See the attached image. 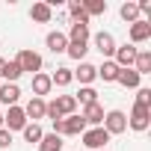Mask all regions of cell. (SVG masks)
I'll return each instance as SVG.
<instances>
[{
	"mask_svg": "<svg viewBox=\"0 0 151 151\" xmlns=\"http://www.w3.org/2000/svg\"><path fill=\"white\" fill-rule=\"evenodd\" d=\"M133 71L139 77L151 74V50H136V59H133Z\"/></svg>",
	"mask_w": 151,
	"mask_h": 151,
	"instance_id": "obj_20",
	"label": "cell"
},
{
	"mask_svg": "<svg viewBox=\"0 0 151 151\" xmlns=\"http://www.w3.org/2000/svg\"><path fill=\"white\" fill-rule=\"evenodd\" d=\"M62 136H56V133H45L42 136V142H39V151H62Z\"/></svg>",
	"mask_w": 151,
	"mask_h": 151,
	"instance_id": "obj_25",
	"label": "cell"
},
{
	"mask_svg": "<svg viewBox=\"0 0 151 151\" xmlns=\"http://www.w3.org/2000/svg\"><path fill=\"white\" fill-rule=\"evenodd\" d=\"M21 133H24V139H27V142H42V136H45V130H42V124H39V122H27V127H24Z\"/></svg>",
	"mask_w": 151,
	"mask_h": 151,
	"instance_id": "obj_30",
	"label": "cell"
},
{
	"mask_svg": "<svg viewBox=\"0 0 151 151\" xmlns=\"http://www.w3.org/2000/svg\"><path fill=\"white\" fill-rule=\"evenodd\" d=\"M136 50L133 45H116V53H113V62L119 68H133V59H136Z\"/></svg>",
	"mask_w": 151,
	"mask_h": 151,
	"instance_id": "obj_7",
	"label": "cell"
},
{
	"mask_svg": "<svg viewBox=\"0 0 151 151\" xmlns=\"http://www.w3.org/2000/svg\"><path fill=\"white\" fill-rule=\"evenodd\" d=\"M45 110H47L45 98H30L24 107V116H27V122H39V119H45Z\"/></svg>",
	"mask_w": 151,
	"mask_h": 151,
	"instance_id": "obj_13",
	"label": "cell"
},
{
	"mask_svg": "<svg viewBox=\"0 0 151 151\" xmlns=\"http://www.w3.org/2000/svg\"><path fill=\"white\" fill-rule=\"evenodd\" d=\"M65 36H68V42H89L92 33H89V24H71Z\"/></svg>",
	"mask_w": 151,
	"mask_h": 151,
	"instance_id": "obj_23",
	"label": "cell"
},
{
	"mask_svg": "<svg viewBox=\"0 0 151 151\" xmlns=\"http://www.w3.org/2000/svg\"><path fill=\"white\" fill-rule=\"evenodd\" d=\"M30 18H33L36 24H50V21H53V9L45 3V0H39V3L30 6Z\"/></svg>",
	"mask_w": 151,
	"mask_h": 151,
	"instance_id": "obj_15",
	"label": "cell"
},
{
	"mask_svg": "<svg viewBox=\"0 0 151 151\" xmlns=\"http://www.w3.org/2000/svg\"><path fill=\"white\" fill-rule=\"evenodd\" d=\"M104 151H107V148H104Z\"/></svg>",
	"mask_w": 151,
	"mask_h": 151,
	"instance_id": "obj_35",
	"label": "cell"
},
{
	"mask_svg": "<svg viewBox=\"0 0 151 151\" xmlns=\"http://www.w3.org/2000/svg\"><path fill=\"white\" fill-rule=\"evenodd\" d=\"M53 107L59 110V116H62V119L77 113V101H74V95H56V98H53Z\"/></svg>",
	"mask_w": 151,
	"mask_h": 151,
	"instance_id": "obj_17",
	"label": "cell"
},
{
	"mask_svg": "<svg viewBox=\"0 0 151 151\" xmlns=\"http://www.w3.org/2000/svg\"><path fill=\"white\" fill-rule=\"evenodd\" d=\"M74 101H77V104H83V107H89V104H98V92H95L92 86H80V92L74 95Z\"/></svg>",
	"mask_w": 151,
	"mask_h": 151,
	"instance_id": "obj_29",
	"label": "cell"
},
{
	"mask_svg": "<svg viewBox=\"0 0 151 151\" xmlns=\"http://www.w3.org/2000/svg\"><path fill=\"white\" fill-rule=\"evenodd\" d=\"M92 45H95V50H98L104 59H113V53H116V39H113V33H107V30L95 33Z\"/></svg>",
	"mask_w": 151,
	"mask_h": 151,
	"instance_id": "obj_6",
	"label": "cell"
},
{
	"mask_svg": "<svg viewBox=\"0 0 151 151\" xmlns=\"http://www.w3.org/2000/svg\"><path fill=\"white\" fill-rule=\"evenodd\" d=\"M80 119L86 122V127H101L104 124V107L101 104H89V107H83Z\"/></svg>",
	"mask_w": 151,
	"mask_h": 151,
	"instance_id": "obj_10",
	"label": "cell"
},
{
	"mask_svg": "<svg viewBox=\"0 0 151 151\" xmlns=\"http://www.w3.org/2000/svg\"><path fill=\"white\" fill-rule=\"evenodd\" d=\"M65 53H68L71 59H77V62H83V56L89 53V42H68Z\"/></svg>",
	"mask_w": 151,
	"mask_h": 151,
	"instance_id": "obj_26",
	"label": "cell"
},
{
	"mask_svg": "<svg viewBox=\"0 0 151 151\" xmlns=\"http://www.w3.org/2000/svg\"><path fill=\"white\" fill-rule=\"evenodd\" d=\"M119 15H122V21H127V27L136 24V21H142V18H139V6H136V0H124L122 9H119Z\"/></svg>",
	"mask_w": 151,
	"mask_h": 151,
	"instance_id": "obj_19",
	"label": "cell"
},
{
	"mask_svg": "<svg viewBox=\"0 0 151 151\" xmlns=\"http://www.w3.org/2000/svg\"><path fill=\"white\" fill-rule=\"evenodd\" d=\"M50 89H53L50 74H45V71L33 74V98H45V95H50Z\"/></svg>",
	"mask_w": 151,
	"mask_h": 151,
	"instance_id": "obj_14",
	"label": "cell"
},
{
	"mask_svg": "<svg viewBox=\"0 0 151 151\" xmlns=\"http://www.w3.org/2000/svg\"><path fill=\"white\" fill-rule=\"evenodd\" d=\"M110 136H119V133H124L127 130V116L122 113V110H110V113H104V124H101Z\"/></svg>",
	"mask_w": 151,
	"mask_h": 151,
	"instance_id": "obj_3",
	"label": "cell"
},
{
	"mask_svg": "<svg viewBox=\"0 0 151 151\" xmlns=\"http://www.w3.org/2000/svg\"><path fill=\"white\" fill-rule=\"evenodd\" d=\"M80 136H83V145L92 148V151H104L107 142H110V133H107L104 127H86Z\"/></svg>",
	"mask_w": 151,
	"mask_h": 151,
	"instance_id": "obj_4",
	"label": "cell"
},
{
	"mask_svg": "<svg viewBox=\"0 0 151 151\" xmlns=\"http://www.w3.org/2000/svg\"><path fill=\"white\" fill-rule=\"evenodd\" d=\"M80 3H83V12H86V18H89V21L107 12V0H80Z\"/></svg>",
	"mask_w": 151,
	"mask_h": 151,
	"instance_id": "obj_22",
	"label": "cell"
},
{
	"mask_svg": "<svg viewBox=\"0 0 151 151\" xmlns=\"http://www.w3.org/2000/svg\"><path fill=\"white\" fill-rule=\"evenodd\" d=\"M3 127L9 130V133H15V130H24L27 127V116H24V107H9L6 110V116H3Z\"/></svg>",
	"mask_w": 151,
	"mask_h": 151,
	"instance_id": "obj_5",
	"label": "cell"
},
{
	"mask_svg": "<svg viewBox=\"0 0 151 151\" xmlns=\"http://www.w3.org/2000/svg\"><path fill=\"white\" fill-rule=\"evenodd\" d=\"M0 127H3V116H0Z\"/></svg>",
	"mask_w": 151,
	"mask_h": 151,
	"instance_id": "obj_34",
	"label": "cell"
},
{
	"mask_svg": "<svg viewBox=\"0 0 151 151\" xmlns=\"http://www.w3.org/2000/svg\"><path fill=\"white\" fill-rule=\"evenodd\" d=\"M95 71H98V77H101L104 83H116V77H119V71H122V68H119L113 59H104L101 65H95Z\"/></svg>",
	"mask_w": 151,
	"mask_h": 151,
	"instance_id": "obj_16",
	"label": "cell"
},
{
	"mask_svg": "<svg viewBox=\"0 0 151 151\" xmlns=\"http://www.w3.org/2000/svg\"><path fill=\"white\" fill-rule=\"evenodd\" d=\"M45 45H47L50 53H65V47H68V36H65L62 30H50L47 39H45Z\"/></svg>",
	"mask_w": 151,
	"mask_h": 151,
	"instance_id": "obj_12",
	"label": "cell"
},
{
	"mask_svg": "<svg viewBox=\"0 0 151 151\" xmlns=\"http://www.w3.org/2000/svg\"><path fill=\"white\" fill-rule=\"evenodd\" d=\"M9 145H12V133H9L6 127H0V151H6Z\"/></svg>",
	"mask_w": 151,
	"mask_h": 151,
	"instance_id": "obj_32",
	"label": "cell"
},
{
	"mask_svg": "<svg viewBox=\"0 0 151 151\" xmlns=\"http://www.w3.org/2000/svg\"><path fill=\"white\" fill-rule=\"evenodd\" d=\"M18 98H21L18 83H3V86H0V101H3L6 107H15V104H18Z\"/></svg>",
	"mask_w": 151,
	"mask_h": 151,
	"instance_id": "obj_18",
	"label": "cell"
},
{
	"mask_svg": "<svg viewBox=\"0 0 151 151\" xmlns=\"http://www.w3.org/2000/svg\"><path fill=\"white\" fill-rule=\"evenodd\" d=\"M71 74H74V80H80V86H92V83L98 80V71H95V65H92V62H86V59H83L77 68H74Z\"/></svg>",
	"mask_w": 151,
	"mask_h": 151,
	"instance_id": "obj_8",
	"label": "cell"
},
{
	"mask_svg": "<svg viewBox=\"0 0 151 151\" xmlns=\"http://www.w3.org/2000/svg\"><path fill=\"white\" fill-rule=\"evenodd\" d=\"M151 124V107H142V104H133L130 116H127V127L136 130V133H145Z\"/></svg>",
	"mask_w": 151,
	"mask_h": 151,
	"instance_id": "obj_2",
	"label": "cell"
},
{
	"mask_svg": "<svg viewBox=\"0 0 151 151\" xmlns=\"http://www.w3.org/2000/svg\"><path fill=\"white\" fill-rule=\"evenodd\" d=\"M3 65H6V59H0V77H3Z\"/></svg>",
	"mask_w": 151,
	"mask_h": 151,
	"instance_id": "obj_33",
	"label": "cell"
},
{
	"mask_svg": "<svg viewBox=\"0 0 151 151\" xmlns=\"http://www.w3.org/2000/svg\"><path fill=\"white\" fill-rule=\"evenodd\" d=\"M83 130H86V122L74 113V116H65V119H62V133H59V136H80Z\"/></svg>",
	"mask_w": 151,
	"mask_h": 151,
	"instance_id": "obj_11",
	"label": "cell"
},
{
	"mask_svg": "<svg viewBox=\"0 0 151 151\" xmlns=\"http://www.w3.org/2000/svg\"><path fill=\"white\" fill-rule=\"evenodd\" d=\"M15 62L21 65V71H24V74H39V71H42V65H45V59H42V53H36V50H30V47H24V50H18V56H15Z\"/></svg>",
	"mask_w": 151,
	"mask_h": 151,
	"instance_id": "obj_1",
	"label": "cell"
},
{
	"mask_svg": "<svg viewBox=\"0 0 151 151\" xmlns=\"http://www.w3.org/2000/svg\"><path fill=\"white\" fill-rule=\"evenodd\" d=\"M71 80H74V74H71V68H65V65H59V68L50 74V83H53V86H68Z\"/></svg>",
	"mask_w": 151,
	"mask_h": 151,
	"instance_id": "obj_27",
	"label": "cell"
},
{
	"mask_svg": "<svg viewBox=\"0 0 151 151\" xmlns=\"http://www.w3.org/2000/svg\"><path fill=\"white\" fill-rule=\"evenodd\" d=\"M139 80H142V77H139L133 68H122L119 77H116V83H122L124 89H139Z\"/></svg>",
	"mask_w": 151,
	"mask_h": 151,
	"instance_id": "obj_21",
	"label": "cell"
},
{
	"mask_svg": "<svg viewBox=\"0 0 151 151\" xmlns=\"http://www.w3.org/2000/svg\"><path fill=\"white\" fill-rule=\"evenodd\" d=\"M68 15H71V24H89L86 12H83V3L80 0H68Z\"/></svg>",
	"mask_w": 151,
	"mask_h": 151,
	"instance_id": "obj_24",
	"label": "cell"
},
{
	"mask_svg": "<svg viewBox=\"0 0 151 151\" xmlns=\"http://www.w3.org/2000/svg\"><path fill=\"white\" fill-rule=\"evenodd\" d=\"M136 104H142V107L151 104V89H148V86H139V89H136Z\"/></svg>",
	"mask_w": 151,
	"mask_h": 151,
	"instance_id": "obj_31",
	"label": "cell"
},
{
	"mask_svg": "<svg viewBox=\"0 0 151 151\" xmlns=\"http://www.w3.org/2000/svg\"><path fill=\"white\" fill-rule=\"evenodd\" d=\"M21 74H24V71H21V65H18L15 59H9V62L3 65V80H6V83H18Z\"/></svg>",
	"mask_w": 151,
	"mask_h": 151,
	"instance_id": "obj_28",
	"label": "cell"
},
{
	"mask_svg": "<svg viewBox=\"0 0 151 151\" xmlns=\"http://www.w3.org/2000/svg\"><path fill=\"white\" fill-rule=\"evenodd\" d=\"M127 36H130V45L136 47V45H142V42L151 39V24H148V21H136V24H130Z\"/></svg>",
	"mask_w": 151,
	"mask_h": 151,
	"instance_id": "obj_9",
	"label": "cell"
}]
</instances>
